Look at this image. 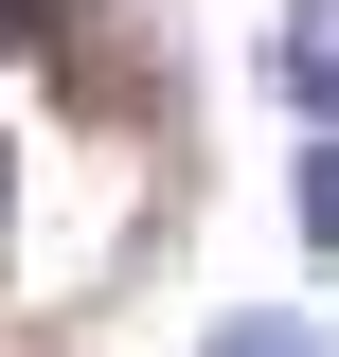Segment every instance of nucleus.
Instances as JSON below:
<instances>
[{
  "mask_svg": "<svg viewBox=\"0 0 339 357\" xmlns=\"http://www.w3.org/2000/svg\"><path fill=\"white\" fill-rule=\"evenodd\" d=\"M268 89H286L303 126H339V0H286V36H268Z\"/></svg>",
  "mask_w": 339,
  "mask_h": 357,
  "instance_id": "1",
  "label": "nucleus"
},
{
  "mask_svg": "<svg viewBox=\"0 0 339 357\" xmlns=\"http://www.w3.org/2000/svg\"><path fill=\"white\" fill-rule=\"evenodd\" d=\"M89 36H107V0H0V54H54V72H72Z\"/></svg>",
  "mask_w": 339,
  "mask_h": 357,
  "instance_id": "2",
  "label": "nucleus"
},
{
  "mask_svg": "<svg viewBox=\"0 0 339 357\" xmlns=\"http://www.w3.org/2000/svg\"><path fill=\"white\" fill-rule=\"evenodd\" d=\"M197 357H322V321H268V304H214Z\"/></svg>",
  "mask_w": 339,
  "mask_h": 357,
  "instance_id": "3",
  "label": "nucleus"
},
{
  "mask_svg": "<svg viewBox=\"0 0 339 357\" xmlns=\"http://www.w3.org/2000/svg\"><path fill=\"white\" fill-rule=\"evenodd\" d=\"M286 215H303V250H339V126L303 143V197H286Z\"/></svg>",
  "mask_w": 339,
  "mask_h": 357,
  "instance_id": "4",
  "label": "nucleus"
},
{
  "mask_svg": "<svg viewBox=\"0 0 339 357\" xmlns=\"http://www.w3.org/2000/svg\"><path fill=\"white\" fill-rule=\"evenodd\" d=\"M0 232H18V161H0Z\"/></svg>",
  "mask_w": 339,
  "mask_h": 357,
  "instance_id": "5",
  "label": "nucleus"
}]
</instances>
